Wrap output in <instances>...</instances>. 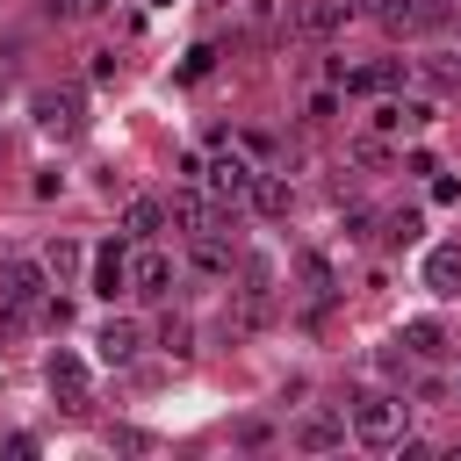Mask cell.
<instances>
[{
  "instance_id": "6da1fadb",
  "label": "cell",
  "mask_w": 461,
  "mask_h": 461,
  "mask_svg": "<svg viewBox=\"0 0 461 461\" xmlns=\"http://www.w3.org/2000/svg\"><path fill=\"white\" fill-rule=\"evenodd\" d=\"M346 432H353L360 447H375V454H396L403 432H411V403H403L396 389H367V396H353Z\"/></svg>"
},
{
  "instance_id": "7a4b0ae2",
  "label": "cell",
  "mask_w": 461,
  "mask_h": 461,
  "mask_svg": "<svg viewBox=\"0 0 461 461\" xmlns=\"http://www.w3.org/2000/svg\"><path fill=\"white\" fill-rule=\"evenodd\" d=\"M29 115H36V130L58 137V144L86 137V94H79V86H36V94H29Z\"/></svg>"
},
{
  "instance_id": "3957f363",
  "label": "cell",
  "mask_w": 461,
  "mask_h": 461,
  "mask_svg": "<svg viewBox=\"0 0 461 461\" xmlns=\"http://www.w3.org/2000/svg\"><path fill=\"white\" fill-rule=\"evenodd\" d=\"M346 14H353L346 0H288V7H281V29L303 36V43H331V36L346 29Z\"/></svg>"
},
{
  "instance_id": "277c9868",
  "label": "cell",
  "mask_w": 461,
  "mask_h": 461,
  "mask_svg": "<svg viewBox=\"0 0 461 461\" xmlns=\"http://www.w3.org/2000/svg\"><path fill=\"white\" fill-rule=\"evenodd\" d=\"M252 180H259V166H252L245 151H216V158L202 166V187H209L216 202H230V209L252 202Z\"/></svg>"
},
{
  "instance_id": "5b68a950",
  "label": "cell",
  "mask_w": 461,
  "mask_h": 461,
  "mask_svg": "<svg viewBox=\"0 0 461 461\" xmlns=\"http://www.w3.org/2000/svg\"><path fill=\"white\" fill-rule=\"evenodd\" d=\"M166 223H173V230H187V238L223 230V223H216V194H209L202 180H180V187L166 194Z\"/></svg>"
},
{
  "instance_id": "8992f818",
  "label": "cell",
  "mask_w": 461,
  "mask_h": 461,
  "mask_svg": "<svg viewBox=\"0 0 461 461\" xmlns=\"http://www.w3.org/2000/svg\"><path fill=\"white\" fill-rule=\"evenodd\" d=\"M43 295H50L43 259H22V252H14V259H0V303H7V310H29V317H36V303H43Z\"/></svg>"
},
{
  "instance_id": "52a82bcc",
  "label": "cell",
  "mask_w": 461,
  "mask_h": 461,
  "mask_svg": "<svg viewBox=\"0 0 461 461\" xmlns=\"http://www.w3.org/2000/svg\"><path fill=\"white\" fill-rule=\"evenodd\" d=\"M173 281H180V267H173L158 245H137V252H130V288H137L144 303H166V295H173Z\"/></svg>"
},
{
  "instance_id": "ba28073f",
  "label": "cell",
  "mask_w": 461,
  "mask_h": 461,
  "mask_svg": "<svg viewBox=\"0 0 461 461\" xmlns=\"http://www.w3.org/2000/svg\"><path fill=\"white\" fill-rule=\"evenodd\" d=\"M43 382H50V396H58L65 411H86V360H79V353H50Z\"/></svg>"
},
{
  "instance_id": "9c48e42d",
  "label": "cell",
  "mask_w": 461,
  "mask_h": 461,
  "mask_svg": "<svg viewBox=\"0 0 461 461\" xmlns=\"http://www.w3.org/2000/svg\"><path fill=\"white\" fill-rule=\"evenodd\" d=\"M137 346H144V331H137L130 317H108V324L94 331V353H101L108 367H130V360H137Z\"/></svg>"
},
{
  "instance_id": "30bf717a",
  "label": "cell",
  "mask_w": 461,
  "mask_h": 461,
  "mask_svg": "<svg viewBox=\"0 0 461 461\" xmlns=\"http://www.w3.org/2000/svg\"><path fill=\"white\" fill-rule=\"evenodd\" d=\"M295 447H303V454H331V447H346V411H310V418L295 425Z\"/></svg>"
},
{
  "instance_id": "8fae6325",
  "label": "cell",
  "mask_w": 461,
  "mask_h": 461,
  "mask_svg": "<svg viewBox=\"0 0 461 461\" xmlns=\"http://www.w3.org/2000/svg\"><path fill=\"white\" fill-rule=\"evenodd\" d=\"M79 267H86V245H79V238H50V245H43V274H50V288H72Z\"/></svg>"
},
{
  "instance_id": "7c38bea8",
  "label": "cell",
  "mask_w": 461,
  "mask_h": 461,
  "mask_svg": "<svg viewBox=\"0 0 461 461\" xmlns=\"http://www.w3.org/2000/svg\"><path fill=\"white\" fill-rule=\"evenodd\" d=\"M122 288H130V252H122V238H115V245H101V252H94V295H108V303H115Z\"/></svg>"
},
{
  "instance_id": "4fadbf2b",
  "label": "cell",
  "mask_w": 461,
  "mask_h": 461,
  "mask_svg": "<svg viewBox=\"0 0 461 461\" xmlns=\"http://www.w3.org/2000/svg\"><path fill=\"white\" fill-rule=\"evenodd\" d=\"M166 230V202H151V194H137V202H122V238H137V245H151Z\"/></svg>"
},
{
  "instance_id": "5bb4252c",
  "label": "cell",
  "mask_w": 461,
  "mask_h": 461,
  "mask_svg": "<svg viewBox=\"0 0 461 461\" xmlns=\"http://www.w3.org/2000/svg\"><path fill=\"white\" fill-rule=\"evenodd\" d=\"M187 267H194V274H230L238 252L223 245V230H202V238H187Z\"/></svg>"
},
{
  "instance_id": "9a60e30c",
  "label": "cell",
  "mask_w": 461,
  "mask_h": 461,
  "mask_svg": "<svg viewBox=\"0 0 461 461\" xmlns=\"http://www.w3.org/2000/svg\"><path fill=\"white\" fill-rule=\"evenodd\" d=\"M396 346H403L411 360H439V353H447V324H439V317H411Z\"/></svg>"
},
{
  "instance_id": "2e32d148",
  "label": "cell",
  "mask_w": 461,
  "mask_h": 461,
  "mask_svg": "<svg viewBox=\"0 0 461 461\" xmlns=\"http://www.w3.org/2000/svg\"><path fill=\"white\" fill-rule=\"evenodd\" d=\"M425 288L432 295H461V245H432L425 252Z\"/></svg>"
},
{
  "instance_id": "e0dca14e",
  "label": "cell",
  "mask_w": 461,
  "mask_h": 461,
  "mask_svg": "<svg viewBox=\"0 0 461 461\" xmlns=\"http://www.w3.org/2000/svg\"><path fill=\"white\" fill-rule=\"evenodd\" d=\"M238 36H245V43H274V36H281V0H245Z\"/></svg>"
},
{
  "instance_id": "ac0fdd59",
  "label": "cell",
  "mask_w": 461,
  "mask_h": 461,
  "mask_svg": "<svg viewBox=\"0 0 461 461\" xmlns=\"http://www.w3.org/2000/svg\"><path fill=\"white\" fill-rule=\"evenodd\" d=\"M346 86H353V94H396V86H403V58L360 65V72H346Z\"/></svg>"
},
{
  "instance_id": "d6986e66",
  "label": "cell",
  "mask_w": 461,
  "mask_h": 461,
  "mask_svg": "<svg viewBox=\"0 0 461 461\" xmlns=\"http://www.w3.org/2000/svg\"><path fill=\"white\" fill-rule=\"evenodd\" d=\"M367 14L382 22V36H418V29H425V14H418V0H375Z\"/></svg>"
},
{
  "instance_id": "ffe728a7",
  "label": "cell",
  "mask_w": 461,
  "mask_h": 461,
  "mask_svg": "<svg viewBox=\"0 0 461 461\" xmlns=\"http://www.w3.org/2000/svg\"><path fill=\"white\" fill-rule=\"evenodd\" d=\"M288 202H295V187H288L281 173H259V180H252V202H245V209H259V216H288Z\"/></svg>"
},
{
  "instance_id": "44dd1931",
  "label": "cell",
  "mask_w": 461,
  "mask_h": 461,
  "mask_svg": "<svg viewBox=\"0 0 461 461\" xmlns=\"http://www.w3.org/2000/svg\"><path fill=\"white\" fill-rule=\"evenodd\" d=\"M295 274H303V288H310L317 303H324V295H339V274H331V259H324V252H303V259H295Z\"/></svg>"
},
{
  "instance_id": "7402d4cb",
  "label": "cell",
  "mask_w": 461,
  "mask_h": 461,
  "mask_svg": "<svg viewBox=\"0 0 461 461\" xmlns=\"http://www.w3.org/2000/svg\"><path fill=\"white\" fill-rule=\"evenodd\" d=\"M418 230H425V216H418V209H389V216H382V230H375V238H389V245H411V238H418Z\"/></svg>"
},
{
  "instance_id": "603a6c76",
  "label": "cell",
  "mask_w": 461,
  "mask_h": 461,
  "mask_svg": "<svg viewBox=\"0 0 461 461\" xmlns=\"http://www.w3.org/2000/svg\"><path fill=\"white\" fill-rule=\"evenodd\" d=\"M238 295H267V303H274V259H267V252L245 259V288H238Z\"/></svg>"
},
{
  "instance_id": "cb8c5ba5",
  "label": "cell",
  "mask_w": 461,
  "mask_h": 461,
  "mask_svg": "<svg viewBox=\"0 0 461 461\" xmlns=\"http://www.w3.org/2000/svg\"><path fill=\"white\" fill-rule=\"evenodd\" d=\"M158 346H166L173 360H187V353H194V324H187V317H166V324H158Z\"/></svg>"
},
{
  "instance_id": "d4e9b609",
  "label": "cell",
  "mask_w": 461,
  "mask_h": 461,
  "mask_svg": "<svg viewBox=\"0 0 461 461\" xmlns=\"http://www.w3.org/2000/svg\"><path fill=\"white\" fill-rule=\"evenodd\" d=\"M108 447H115V454H151L158 439H151V432H137V425H115V432H108Z\"/></svg>"
},
{
  "instance_id": "484cf974",
  "label": "cell",
  "mask_w": 461,
  "mask_h": 461,
  "mask_svg": "<svg viewBox=\"0 0 461 461\" xmlns=\"http://www.w3.org/2000/svg\"><path fill=\"white\" fill-rule=\"evenodd\" d=\"M425 79H432L439 94H461V65H454V58H425Z\"/></svg>"
},
{
  "instance_id": "4316f807",
  "label": "cell",
  "mask_w": 461,
  "mask_h": 461,
  "mask_svg": "<svg viewBox=\"0 0 461 461\" xmlns=\"http://www.w3.org/2000/svg\"><path fill=\"white\" fill-rule=\"evenodd\" d=\"M418 14H425V29H454L461 22V0H418Z\"/></svg>"
},
{
  "instance_id": "83f0119b",
  "label": "cell",
  "mask_w": 461,
  "mask_h": 461,
  "mask_svg": "<svg viewBox=\"0 0 461 461\" xmlns=\"http://www.w3.org/2000/svg\"><path fill=\"white\" fill-rule=\"evenodd\" d=\"M209 65H216V50H209V43H194V50H187V65H180V79H209Z\"/></svg>"
},
{
  "instance_id": "f1b7e54d",
  "label": "cell",
  "mask_w": 461,
  "mask_h": 461,
  "mask_svg": "<svg viewBox=\"0 0 461 461\" xmlns=\"http://www.w3.org/2000/svg\"><path fill=\"white\" fill-rule=\"evenodd\" d=\"M382 158H389V151H382L375 137H353V166H382Z\"/></svg>"
},
{
  "instance_id": "f546056e",
  "label": "cell",
  "mask_w": 461,
  "mask_h": 461,
  "mask_svg": "<svg viewBox=\"0 0 461 461\" xmlns=\"http://www.w3.org/2000/svg\"><path fill=\"white\" fill-rule=\"evenodd\" d=\"M339 115V94H310V122H331Z\"/></svg>"
},
{
  "instance_id": "4dcf8cb0",
  "label": "cell",
  "mask_w": 461,
  "mask_h": 461,
  "mask_svg": "<svg viewBox=\"0 0 461 461\" xmlns=\"http://www.w3.org/2000/svg\"><path fill=\"white\" fill-rule=\"evenodd\" d=\"M43 7H50V14H86L94 0H43Z\"/></svg>"
},
{
  "instance_id": "1f68e13d",
  "label": "cell",
  "mask_w": 461,
  "mask_h": 461,
  "mask_svg": "<svg viewBox=\"0 0 461 461\" xmlns=\"http://www.w3.org/2000/svg\"><path fill=\"white\" fill-rule=\"evenodd\" d=\"M346 7H353V14H367V7H375V0H346Z\"/></svg>"
},
{
  "instance_id": "d6a6232c",
  "label": "cell",
  "mask_w": 461,
  "mask_h": 461,
  "mask_svg": "<svg viewBox=\"0 0 461 461\" xmlns=\"http://www.w3.org/2000/svg\"><path fill=\"white\" fill-rule=\"evenodd\" d=\"M0 94H7V72H0Z\"/></svg>"
}]
</instances>
